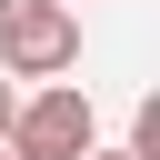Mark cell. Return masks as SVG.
Returning <instances> with one entry per match:
<instances>
[{
	"label": "cell",
	"instance_id": "cell-5",
	"mask_svg": "<svg viewBox=\"0 0 160 160\" xmlns=\"http://www.w3.org/2000/svg\"><path fill=\"white\" fill-rule=\"evenodd\" d=\"M0 160H10V150H0Z\"/></svg>",
	"mask_w": 160,
	"mask_h": 160
},
{
	"label": "cell",
	"instance_id": "cell-1",
	"mask_svg": "<svg viewBox=\"0 0 160 160\" xmlns=\"http://www.w3.org/2000/svg\"><path fill=\"white\" fill-rule=\"evenodd\" d=\"M0 150H10V160H80V150H100V110H90V90L50 80L40 100L10 110V140H0Z\"/></svg>",
	"mask_w": 160,
	"mask_h": 160
},
{
	"label": "cell",
	"instance_id": "cell-2",
	"mask_svg": "<svg viewBox=\"0 0 160 160\" xmlns=\"http://www.w3.org/2000/svg\"><path fill=\"white\" fill-rule=\"evenodd\" d=\"M80 60V20L70 0H0V70L20 80H60Z\"/></svg>",
	"mask_w": 160,
	"mask_h": 160
},
{
	"label": "cell",
	"instance_id": "cell-3",
	"mask_svg": "<svg viewBox=\"0 0 160 160\" xmlns=\"http://www.w3.org/2000/svg\"><path fill=\"white\" fill-rule=\"evenodd\" d=\"M10 110H20V100H10V80H0V140H10Z\"/></svg>",
	"mask_w": 160,
	"mask_h": 160
},
{
	"label": "cell",
	"instance_id": "cell-4",
	"mask_svg": "<svg viewBox=\"0 0 160 160\" xmlns=\"http://www.w3.org/2000/svg\"><path fill=\"white\" fill-rule=\"evenodd\" d=\"M80 160H130V150H80Z\"/></svg>",
	"mask_w": 160,
	"mask_h": 160
}]
</instances>
